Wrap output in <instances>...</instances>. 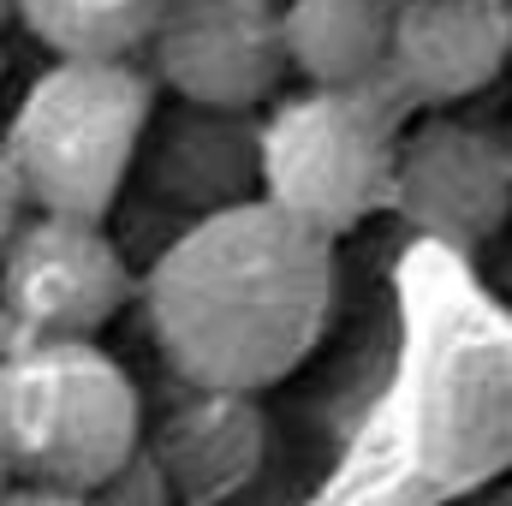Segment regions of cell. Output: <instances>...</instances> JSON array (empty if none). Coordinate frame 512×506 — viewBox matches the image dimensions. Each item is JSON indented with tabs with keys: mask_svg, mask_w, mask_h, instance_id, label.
Listing matches in <instances>:
<instances>
[{
	"mask_svg": "<svg viewBox=\"0 0 512 506\" xmlns=\"http://www.w3.org/2000/svg\"><path fill=\"white\" fill-rule=\"evenodd\" d=\"M334 245L245 197L191 221L143 274L161 358L197 393L256 399L322 346L334 322Z\"/></svg>",
	"mask_w": 512,
	"mask_h": 506,
	"instance_id": "1",
	"label": "cell"
},
{
	"mask_svg": "<svg viewBox=\"0 0 512 506\" xmlns=\"http://www.w3.org/2000/svg\"><path fill=\"white\" fill-rule=\"evenodd\" d=\"M143 399L96 340L0 352V459L24 489L102 495L137 459Z\"/></svg>",
	"mask_w": 512,
	"mask_h": 506,
	"instance_id": "2",
	"label": "cell"
},
{
	"mask_svg": "<svg viewBox=\"0 0 512 506\" xmlns=\"http://www.w3.org/2000/svg\"><path fill=\"white\" fill-rule=\"evenodd\" d=\"M155 84L131 60H54L6 126V167L36 215L108 221L143 149Z\"/></svg>",
	"mask_w": 512,
	"mask_h": 506,
	"instance_id": "3",
	"label": "cell"
},
{
	"mask_svg": "<svg viewBox=\"0 0 512 506\" xmlns=\"http://www.w3.org/2000/svg\"><path fill=\"white\" fill-rule=\"evenodd\" d=\"M399 102L382 78L346 90H304L274 108L256 137L262 203H274L304 233L340 245L393 191Z\"/></svg>",
	"mask_w": 512,
	"mask_h": 506,
	"instance_id": "4",
	"label": "cell"
},
{
	"mask_svg": "<svg viewBox=\"0 0 512 506\" xmlns=\"http://www.w3.org/2000/svg\"><path fill=\"white\" fill-rule=\"evenodd\" d=\"M131 292V262L102 221L30 215L0 256V352L96 340Z\"/></svg>",
	"mask_w": 512,
	"mask_h": 506,
	"instance_id": "5",
	"label": "cell"
},
{
	"mask_svg": "<svg viewBox=\"0 0 512 506\" xmlns=\"http://www.w3.org/2000/svg\"><path fill=\"white\" fill-rule=\"evenodd\" d=\"M387 209H399L417 233L441 245L477 251L512 215L507 137L471 120H447V114L417 120L411 131H399Z\"/></svg>",
	"mask_w": 512,
	"mask_h": 506,
	"instance_id": "6",
	"label": "cell"
},
{
	"mask_svg": "<svg viewBox=\"0 0 512 506\" xmlns=\"http://www.w3.org/2000/svg\"><path fill=\"white\" fill-rule=\"evenodd\" d=\"M149 42L161 84L209 114H245L286 78L280 6L268 0H167Z\"/></svg>",
	"mask_w": 512,
	"mask_h": 506,
	"instance_id": "7",
	"label": "cell"
},
{
	"mask_svg": "<svg viewBox=\"0 0 512 506\" xmlns=\"http://www.w3.org/2000/svg\"><path fill=\"white\" fill-rule=\"evenodd\" d=\"M512 66L507 0H399L382 84L399 108H459Z\"/></svg>",
	"mask_w": 512,
	"mask_h": 506,
	"instance_id": "8",
	"label": "cell"
},
{
	"mask_svg": "<svg viewBox=\"0 0 512 506\" xmlns=\"http://www.w3.org/2000/svg\"><path fill=\"white\" fill-rule=\"evenodd\" d=\"M161 477L185 501H221L262 465V411L239 393H197L161 429Z\"/></svg>",
	"mask_w": 512,
	"mask_h": 506,
	"instance_id": "9",
	"label": "cell"
},
{
	"mask_svg": "<svg viewBox=\"0 0 512 506\" xmlns=\"http://www.w3.org/2000/svg\"><path fill=\"white\" fill-rule=\"evenodd\" d=\"M393 0H286L280 6V48L286 72H304L310 90L376 84L387 60Z\"/></svg>",
	"mask_w": 512,
	"mask_h": 506,
	"instance_id": "10",
	"label": "cell"
},
{
	"mask_svg": "<svg viewBox=\"0 0 512 506\" xmlns=\"http://www.w3.org/2000/svg\"><path fill=\"white\" fill-rule=\"evenodd\" d=\"M167 0H18V24L54 54V60H131L155 24H161Z\"/></svg>",
	"mask_w": 512,
	"mask_h": 506,
	"instance_id": "11",
	"label": "cell"
},
{
	"mask_svg": "<svg viewBox=\"0 0 512 506\" xmlns=\"http://www.w3.org/2000/svg\"><path fill=\"white\" fill-rule=\"evenodd\" d=\"M24 215H30V203H24V191H18V179H12V167H6V155H0V256H6L12 239H18Z\"/></svg>",
	"mask_w": 512,
	"mask_h": 506,
	"instance_id": "12",
	"label": "cell"
},
{
	"mask_svg": "<svg viewBox=\"0 0 512 506\" xmlns=\"http://www.w3.org/2000/svg\"><path fill=\"white\" fill-rule=\"evenodd\" d=\"M0 506H96L90 495H60V489H24V483H12Z\"/></svg>",
	"mask_w": 512,
	"mask_h": 506,
	"instance_id": "13",
	"label": "cell"
},
{
	"mask_svg": "<svg viewBox=\"0 0 512 506\" xmlns=\"http://www.w3.org/2000/svg\"><path fill=\"white\" fill-rule=\"evenodd\" d=\"M352 506H435V501H423L417 489H382V495H364V501H352Z\"/></svg>",
	"mask_w": 512,
	"mask_h": 506,
	"instance_id": "14",
	"label": "cell"
},
{
	"mask_svg": "<svg viewBox=\"0 0 512 506\" xmlns=\"http://www.w3.org/2000/svg\"><path fill=\"white\" fill-rule=\"evenodd\" d=\"M12 18H18V0H0V30H6Z\"/></svg>",
	"mask_w": 512,
	"mask_h": 506,
	"instance_id": "15",
	"label": "cell"
},
{
	"mask_svg": "<svg viewBox=\"0 0 512 506\" xmlns=\"http://www.w3.org/2000/svg\"><path fill=\"white\" fill-rule=\"evenodd\" d=\"M6 489H12V471H6V459H0V495H6Z\"/></svg>",
	"mask_w": 512,
	"mask_h": 506,
	"instance_id": "16",
	"label": "cell"
},
{
	"mask_svg": "<svg viewBox=\"0 0 512 506\" xmlns=\"http://www.w3.org/2000/svg\"><path fill=\"white\" fill-rule=\"evenodd\" d=\"M507 155H512V131H507Z\"/></svg>",
	"mask_w": 512,
	"mask_h": 506,
	"instance_id": "17",
	"label": "cell"
},
{
	"mask_svg": "<svg viewBox=\"0 0 512 506\" xmlns=\"http://www.w3.org/2000/svg\"><path fill=\"white\" fill-rule=\"evenodd\" d=\"M507 24H512V0H507Z\"/></svg>",
	"mask_w": 512,
	"mask_h": 506,
	"instance_id": "18",
	"label": "cell"
}]
</instances>
